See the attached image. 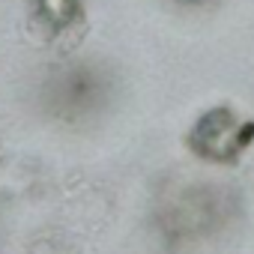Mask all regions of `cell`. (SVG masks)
<instances>
[{
  "label": "cell",
  "instance_id": "obj_3",
  "mask_svg": "<svg viewBox=\"0 0 254 254\" xmlns=\"http://www.w3.org/2000/svg\"><path fill=\"white\" fill-rule=\"evenodd\" d=\"M180 3H203V0H180Z\"/></svg>",
  "mask_w": 254,
  "mask_h": 254
},
{
  "label": "cell",
  "instance_id": "obj_1",
  "mask_svg": "<svg viewBox=\"0 0 254 254\" xmlns=\"http://www.w3.org/2000/svg\"><path fill=\"white\" fill-rule=\"evenodd\" d=\"M251 144H254V120L239 117L227 105L209 108L189 132L191 153L215 165L236 162Z\"/></svg>",
  "mask_w": 254,
  "mask_h": 254
},
{
  "label": "cell",
  "instance_id": "obj_2",
  "mask_svg": "<svg viewBox=\"0 0 254 254\" xmlns=\"http://www.w3.org/2000/svg\"><path fill=\"white\" fill-rule=\"evenodd\" d=\"M30 33L39 39V45L72 51L84 36L81 0H33Z\"/></svg>",
  "mask_w": 254,
  "mask_h": 254
}]
</instances>
